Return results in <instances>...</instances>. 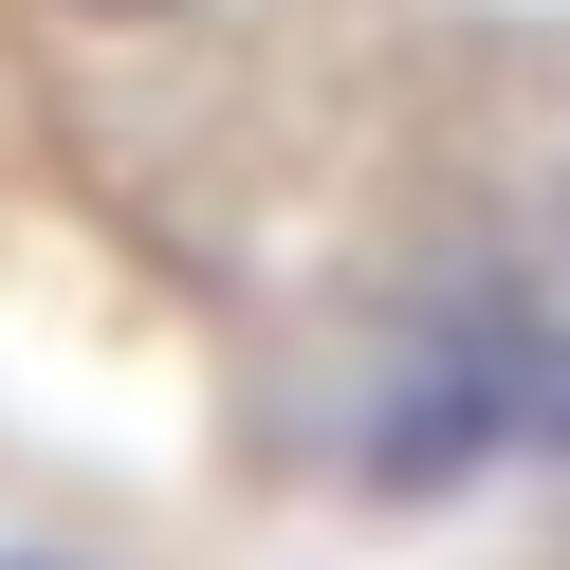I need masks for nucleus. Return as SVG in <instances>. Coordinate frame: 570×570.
<instances>
[{"label": "nucleus", "mask_w": 570, "mask_h": 570, "mask_svg": "<svg viewBox=\"0 0 570 570\" xmlns=\"http://www.w3.org/2000/svg\"><path fill=\"white\" fill-rule=\"evenodd\" d=\"M75 19H166V0H75Z\"/></svg>", "instance_id": "1"}]
</instances>
